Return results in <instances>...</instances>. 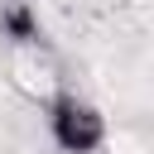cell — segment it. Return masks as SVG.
<instances>
[{"label": "cell", "mask_w": 154, "mask_h": 154, "mask_svg": "<svg viewBox=\"0 0 154 154\" xmlns=\"http://www.w3.org/2000/svg\"><path fill=\"white\" fill-rule=\"evenodd\" d=\"M48 140L63 154H96L106 144V116L77 91H58L48 101Z\"/></svg>", "instance_id": "obj_1"}]
</instances>
